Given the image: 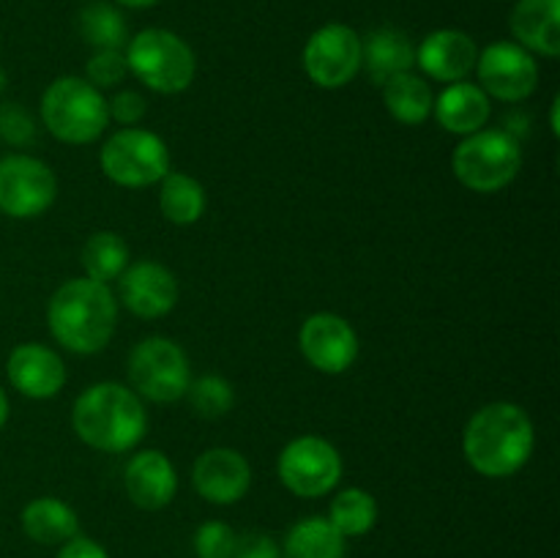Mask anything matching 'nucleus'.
I'll list each match as a JSON object with an SVG mask.
<instances>
[{"label": "nucleus", "instance_id": "f257e3e1", "mask_svg": "<svg viewBox=\"0 0 560 558\" xmlns=\"http://www.w3.org/2000/svg\"><path fill=\"white\" fill-rule=\"evenodd\" d=\"M536 449L530 416L517 403H487L463 430V454L470 468L487 479H509L528 465Z\"/></svg>", "mask_w": 560, "mask_h": 558}, {"label": "nucleus", "instance_id": "f03ea898", "mask_svg": "<svg viewBox=\"0 0 560 558\" xmlns=\"http://www.w3.org/2000/svg\"><path fill=\"white\" fill-rule=\"evenodd\" d=\"M118 306L109 284L88 277L66 279L47 304L49 334L69 353H102L118 326Z\"/></svg>", "mask_w": 560, "mask_h": 558}, {"label": "nucleus", "instance_id": "7ed1b4c3", "mask_svg": "<svg viewBox=\"0 0 560 558\" xmlns=\"http://www.w3.org/2000/svg\"><path fill=\"white\" fill-rule=\"evenodd\" d=\"M71 430L96 452L126 454L140 446L148 432L145 403L124 383H93L74 399Z\"/></svg>", "mask_w": 560, "mask_h": 558}, {"label": "nucleus", "instance_id": "20e7f679", "mask_svg": "<svg viewBox=\"0 0 560 558\" xmlns=\"http://www.w3.org/2000/svg\"><path fill=\"white\" fill-rule=\"evenodd\" d=\"M42 124L66 146H91L107 131V98L85 77L66 74L47 85L42 96Z\"/></svg>", "mask_w": 560, "mask_h": 558}, {"label": "nucleus", "instance_id": "39448f33", "mask_svg": "<svg viewBox=\"0 0 560 558\" xmlns=\"http://www.w3.org/2000/svg\"><path fill=\"white\" fill-rule=\"evenodd\" d=\"M129 74L137 77L148 91L175 96L195 82V49L167 27H145L129 38L124 49Z\"/></svg>", "mask_w": 560, "mask_h": 558}, {"label": "nucleus", "instance_id": "423d86ee", "mask_svg": "<svg viewBox=\"0 0 560 558\" xmlns=\"http://www.w3.org/2000/svg\"><path fill=\"white\" fill-rule=\"evenodd\" d=\"M452 170L465 189L495 195L517 181L523 170V146L509 129H479L454 148Z\"/></svg>", "mask_w": 560, "mask_h": 558}, {"label": "nucleus", "instance_id": "0eeeda50", "mask_svg": "<svg viewBox=\"0 0 560 558\" xmlns=\"http://www.w3.org/2000/svg\"><path fill=\"white\" fill-rule=\"evenodd\" d=\"M102 173L124 189H145L170 173V148L156 131L124 126L98 151Z\"/></svg>", "mask_w": 560, "mask_h": 558}, {"label": "nucleus", "instance_id": "6e6552de", "mask_svg": "<svg viewBox=\"0 0 560 558\" xmlns=\"http://www.w3.org/2000/svg\"><path fill=\"white\" fill-rule=\"evenodd\" d=\"M131 388L142 399L167 405L186 397L191 383L189 356L167 337H145L129 353Z\"/></svg>", "mask_w": 560, "mask_h": 558}, {"label": "nucleus", "instance_id": "1a4fd4ad", "mask_svg": "<svg viewBox=\"0 0 560 558\" xmlns=\"http://www.w3.org/2000/svg\"><path fill=\"white\" fill-rule=\"evenodd\" d=\"M342 454L320 435H299L279 452L277 474L284 490L299 498H323L342 481Z\"/></svg>", "mask_w": 560, "mask_h": 558}, {"label": "nucleus", "instance_id": "9d476101", "mask_svg": "<svg viewBox=\"0 0 560 558\" xmlns=\"http://www.w3.org/2000/svg\"><path fill=\"white\" fill-rule=\"evenodd\" d=\"M58 200V178L44 159L9 153L0 159V211L11 219H36Z\"/></svg>", "mask_w": 560, "mask_h": 558}, {"label": "nucleus", "instance_id": "9b49d317", "mask_svg": "<svg viewBox=\"0 0 560 558\" xmlns=\"http://www.w3.org/2000/svg\"><path fill=\"white\" fill-rule=\"evenodd\" d=\"M476 85L498 102H525L539 88V63L536 55L520 47L517 42H492L479 49L476 60Z\"/></svg>", "mask_w": 560, "mask_h": 558}, {"label": "nucleus", "instance_id": "f8f14e48", "mask_svg": "<svg viewBox=\"0 0 560 558\" xmlns=\"http://www.w3.org/2000/svg\"><path fill=\"white\" fill-rule=\"evenodd\" d=\"M361 36L350 25L328 22L304 44V71L317 88L337 91L361 71Z\"/></svg>", "mask_w": 560, "mask_h": 558}, {"label": "nucleus", "instance_id": "ddd939ff", "mask_svg": "<svg viewBox=\"0 0 560 558\" xmlns=\"http://www.w3.org/2000/svg\"><path fill=\"white\" fill-rule=\"evenodd\" d=\"M299 348L323 375H342L355 364L361 342L350 321L337 312H315L299 328Z\"/></svg>", "mask_w": 560, "mask_h": 558}, {"label": "nucleus", "instance_id": "4468645a", "mask_svg": "<svg viewBox=\"0 0 560 558\" xmlns=\"http://www.w3.org/2000/svg\"><path fill=\"white\" fill-rule=\"evenodd\" d=\"M118 304L142 321H159L178 304V279L167 266L156 260L129 263L118 279Z\"/></svg>", "mask_w": 560, "mask_h": 558}, {"label": "nucleus", "instance_id": "2eb2a0df", "mask_svg": "<svg viewBox=\"0 0 560 558\" xmlns=\"http://www.w3.org/2000/svg\"><path fill=\"white\" fill-rule=\"evenodd\" d=\"M191 485L197 496L217 507H233L252 487V465L238 449L213 446L195 460Z\"/></svg>", "mask_w": 560, "mask_h": 558}, {"label": "nucleus", "instance_id": "dca6fc26", "mask_svg": "<svg viewBox=\"0 0 560 558\" xmlns=\"http://www.w3.org/2000/svg\"><path fill=\"white\" fill-rule=\"evenodd\" d=\"M476 60H479V44L470 33L457 27L432 31L416 47V66L424 71V77L446 85L468 80L476 69Z\"/></svg>", "mask_w": 560, "mask_h": 558}, {"label": "nucleus", "instance_id": "f3484780", "mask_svg": "<svg viewBox=\"0 0 560 558\" xmlns=\"http://www.w3.org/2000/svg\"><path fill=\"white\" fill-rule=\"evenodd\" d=\"M9 383L27 399H52L66 386V364L58 350L44 342L16 345L5 361Z\"/></svg>", "mask_w": 560, "mask_h": 558}, {"label": "nucleus", "instance_id": "a211bd4d", "mask_svg": "<svg viewBox=\"0 0 560 558\" xmlns=\"http://www.w3.org/2000/svg\"><path fill=\"white\" fill-rule=\"evenodd\" d=\"M124 490L137 509L159 512L170 507L178 492V474L173 460L159 449H142L131 454L124 468Z\"/></svg>", "mask_w": 560, "mask_h": 558}, {"label": "nucleus", "instance_id": "6ab92c4d", "mask_svg": "<svg viewBox=\"0 0 560 558\" xmlns=\"http://www.w3.org/2000/svg\"><path fill=\"white\" fill-rule=\"evenodd\" d=\"M514 42L530 55H560V0H517L509 14Z\"/></svg>", "mask_w": 560, "mask_h": 558}, {"label": "nucleus", "instance_id": "aec40b11", "mask_svg": "<svg viewBox=\"0 0 560 558\" xmlns=\"http://www.w3.org/2000/svg\"><path fill=\"white\" fill-rule=\"evenodd\" d=\"M432 115L446 131L468 137L490 124L492 98L476 82H452V85L443 88L441 96H435Z\"/></svg>", "mask_w": 560, "mask_h": 558}, {"label": "nucleus", "instance_id": "412c9836", "mask_svg": "<svg viewBox=\"0 0 560 558\" xmlns=\"http://www.w3.org/2000/svg\"><path fill=\"white\" fill-rule=\"evenodd\" d=\"M361 69H366L375 85H383L392 77L413 71L416 66V44L410 42L408 33L397 27H377L375 33L361 42Z\"/></svg>", "mask_w": 560, "mask_h": 558}, {"label": "nucleus", "instance_id": "4be33fe9", "mask_svg": "<svg viewBox=\"0 0 560 558\" xmlns=\"http://www.w3.org/2000/svg\"><path fill=\"white\" fill-rule=\"evenodd\" d=\"M22 531L27 539L47 547H60L80 534V518L66 501L55 496L33 498L22 509Z\"/></svg>", "mask_w": 560, "mask_h": 558}, {"label": "nucleus", "instance_id": "5701e85b", "mask_svg": "<svg viewBox=\"0 0 560 558\" xmlns=\"http://www.w3.org/2000/svg\"><path fill=\"white\" fill-rule=\"evenodd\" d=\"M383 104L388 115L402 126H421L432 115L435 107V93H432L427 77L405 71L383 82Z\"/></svg>", "mask_w": 560, "mask_h": 558}, {"label": "nucleus", "instance_id": "b1692460", "mask_svg": "<svg viewBox=\"0 0 560 558\" xmlns=\"http://www.w3.org/2000/svg\"><path fill=\"white\" fill-rule=\"evenodd\" d=\"M282 558H345L348 539L328 523V518H304L290 525L282 542Z\"/></svg>", "mask_w": 560, "mask_h": 558}, {"label": "nucleus", "instance_id": "393cba45", "mask_svg": "<svg viewBox=\"0 0 560 558\" xmlns=\"http://www.w3.org/2000/svg\"><path fill=\"white\" fill-rule=\"evenodd\" d=\"M208 197L206 189L197 178L186 173H173L170 170L162 181H159V211L167 222L178 224V228H189V224L200 222L206 213Z\"/></svg>", "mask_w": 560, "mask_h": 558}, {"label": "nucleus", "instance_id": "a878e982", "mask_svg": "<svg viewBox=\"0 0 560 558\" xmlns=\"http://www.w3.org/2000/svg\"><path fill=\"white\" fill-rule=\"evenodd\" d=\"M80 260L88 279L109 284L129 266V244L124 241V235L113 233V230H102V233H93L85 241Z\"/></svg>", "mask_w": 560, "mask_h": 558}, {"label": "nucleus", "instance_id": "bb28decb", "mask_svg": "<svg viewBox=\"0 0 560 558\" xmlns=\"http://www.w3.org/2000/svg\"><path fill=\"white\" fill-rule=\"evenodd\" d=\"M377 509L375 496L364 487H345L334 496L331 507H328V523L345 536V539H353V536H364L375 528L377 523Z\"/></svg>", "mask_w": 560, "mask_h": 558}, {"label": "nucleus", "instance_id": "cd10ccee", "mask_svg": "<svg viewBox=\"0 0 560 558\" xmlns=\"http://www.w3.org/2000/svg\"><path fill=\"white\" fill-rule=\"evenodd\" d=\"M80 33L93 49H126L129 25L115 5L91 3L80 14Z\"/></svg>", "mask_w": 560, "mask_h": 558}, {"label": "nucleus", "instance_id": "c85d7f7f", "mask_svg": "<svg viewBox=\"0 0 560 558\" xmlns=\"http://www.w3.org/2000/svg\"><path fill=\"white\" fill-rule=\"evenodd\" d=\"M186 397H189V405L195 408L197 416H202V419H222V416L233 410L235 388L228 377L202 375L189 383Z\"/></svg>", "mask_w": 560, "mask_h": 558}, {"label": "nucleus", "instance_id": "c756f323", "mask_svg": "<svg viewBox=\"0 0 560 558\" xmlns=\"http://www.w3.org/2000/svg\"><path fill=\"white\" fill-rule=\"evenodd\" d=\"M126 74H129V66H126L124 49H93V55L88 58L85 80L98 91L115 88L126 80Z\"/></svg>", "mask_w": 560, "mask_h": 558}, {"label": "nucleus", "instance_id": "7c9ffc66", "mask_svg": "<svg viewBox=\"0 0 560 558\" xmlns=\"http://www.w3.org/2000/svg\"><path fill=\"white\" fill-rule=\"evenodd\" d=\"M238 534L222 520H208L195 531L197 558H230Z\"/></svg>", "mask_w": 560, "mask_h": 558}, {"label": "nucleus", "instance_id": "2f4dec72", "mask_svg": "<svg viewBox=\"0 0 560 558\" xmlns=\"http://www.w3.org/2000/svg\"><path fill=\"white\" fill-rule=\"evenodd\" d=\"M0 137L11 146H31L36 140V124H33L31 113L20 104H3L0 107Z\"/></svg>", "mask_w": 560, "mask_h": 558}, {"label": "nucleus", "instance_id": "473e14b6", "mask_svg": "<svg viewBox=\"0 0 560 558\" xmlns=\"http://www.w3.org/2000/svg\"><path fill=\"white\" fill-rule=\"evenodd\" d=\"M109 120L120 126H137L148 115V102L142 93L137 91H118L107 102Z\"/></svg>", "mask_w": 560, "mask_h": 558}, {"label": "nucleus", "instance_id": "72a5a7b5", "mask_svg": "<svg viewBox=\"0 0 560 558\" xmlns=\"http://www.w3.org/2000/svg\"><path fill=\"white\" fill-rule=\"evenodd\" d=\"M230 558H282V550L266 531H246V534H238Z\"/></svg>", "mask_w": 560, "mask_h": 558}, {"label": "nucleus", "instance_id": "f704fd0d", "mask_svg": "<svg viewBox=\"0 0 560 558\" xmlns=\"http://www.w3.org/2000/svg\"><path fill=\"white\" fill-rule=\"evenodd\" d=\"M55 558H109V553L98 545L91 536L77 534L74 539H69L66 545H60L58 556Z\"/></svg>", "mask_w": 560, "mask_h": 558}, {"label": "nucleus", "instance_id": "c9c22d12", "mask_svg": "<svg viewBox=\"0 0 560 558\" xmlns=\"http://www.w3.org/2000/svg\"><path fill=\"white\" fill-rule=\"evenodd\" d=\"M9 414H11V405H9V394L0 388V430L5 427V421H9Z\"/></svg>", "mask_w": 560, "mask_h": 558}, {"label": "nucleus", "instance_id": "e433bc0d", "mask_svg": "<svg viewBox=\"0 0 560 558\" xmlns=\"http://www.w3.org/2000/svg\"><path fill=\"white\" fill-rule=\"evenodd\" d=\"M115 3L124 5V9H151L159 0H115Z\"/></svg>", "mask_w": 560, "mask_h": 558}, {"label": "nucleus", "instance_id": "4c0bfd02", "mask_svg": "<svg viewBox=\"0 0 560 558\" xmlns=\"http://www.w3.org/2000/svg\"><path fill=\"white\" fill-rule=\"evenodd\" d=\"M558 96H556V102H552V113H550V129H552V135H560V129H558Z\"/></svg>", "mask_w": 560, "mask_h": 558}]
</instances>
